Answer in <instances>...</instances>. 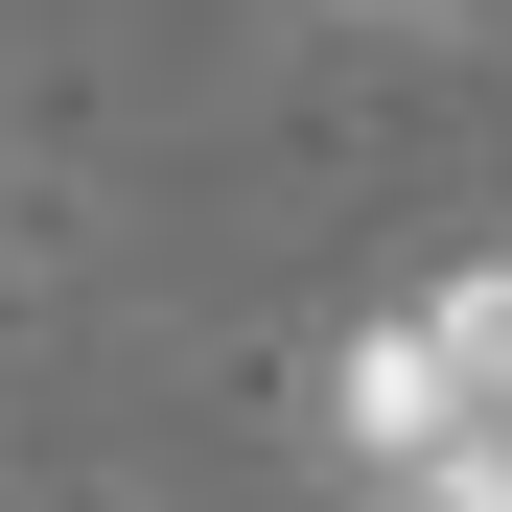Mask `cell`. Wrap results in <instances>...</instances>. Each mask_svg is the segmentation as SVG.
Listing matches in <instances>:
<instances>
[{
	"label": "cell",
	"mask_w": 512,
	"mask_h": 512,
	"mask_svg": "<svg viewBox=\"0 0 512 512\" xmlns=\"http://www.w3.org/2000/svg\"><path fill=\"white\" fill-rule=\"evenodd\" d=\"M326 419H350V466H373V489H443V466H466V373H443V326H419V303H396V326H350Z\"/></svg>",
	"instance_id": "6da1fadb"
},
{
	"label": "cell",
	"mask_w": 512,
	"mask_h": 512,
	"mask_svg": "<svg viewBox=\"0 0 512 512\" xmlns=\"http://www.w3.org/2000/svg\"><path fill=\"white\" fill-rule=\"evenodd\" d=\"M373 24H466V0H373Z\"/></svg>",
	"instance_id": "7a4b0ae2"
}]
</instances>
